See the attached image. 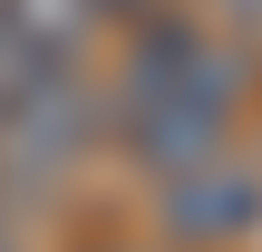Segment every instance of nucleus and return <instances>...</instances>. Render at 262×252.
<instances>
[{
	"label": "nucleus",
	"mask_w": 262,
	"mask_h": 252,
	"mask_svg": "<svg viewBox=\"0 0 262 252\" xmlns=\"http://www.w3.org/2000/svg\"><path fill=\"white\" fill-rule=\"evenodd\" d=\"M97 0H0V78L29 87L49 68H78V49L97 39Z\"/></svg>",
	"instance_id": "7ed1b4c3"
},
{
	"label": "nucleus",
	"mask_w": 262,
	"mask_h": 252,
	"mask_svg": "<svg viewBox=\"0 0 262 252\" xmlns=\"http://www.w3.org/2000/svg\"><path fill=\"white\" fill-rule=\"evenodd\" d=\"M156 223H165V243H175V252H214V243L262 233V165L224 146V155L165 175V185H156Z\"/></svg>",
	"instance_id": "f03ea898"
},
{
	"label": "nucleus",
	"mask_w": 262,
	"mask_h": 252,
	"mask_svg": "<svg viewBox=\"0 0 262 252\" xmlns=\"http://www.w3.org/2000/svg\"><path fill=\"white\" fill-rule=\"evenodd\" d=\"M88 252H136V243H88Z\"/></svg>",
	"instance_id": "0eeeda50"
},
{
	"label": "nucleus",
	"mask_w": 262,
	"mask_h": 252,
	"mask_svg": "<svg viewBox=\"0 0 262 252\" xmlns=\"http://www.w3.org/2000/svg\"><path fill=\"white\" fill-rule=\"evenodd\" d=\"M204 10H214L233 39H253V29H262V0H204Z\"/></svg>",
	"instance_id": "20e7f679"
},
{
	"label": "nucleus",
	"mask_w": 262,
	"mask_h": 252,
	"mask_svg": "<svg viewBox=\"0 0 262 252\" xmlns=\"http://www.w3.org/2000/svg\"><path fill=\"white\" fill-rule=\"evenodd\" d=\"M107 19H146V10H165V0H97Z\"/></svg>",
	"instance_id": "39448f33"
},
{
	"label": "nucleus",
	"mask_w": 262,
	"mask_h": 252,
	"mask_svg": "<svg viewBox=\"0 0 262 252\" xmlns=\"http://www.w3.org/2000/svg\"><path fill=\"white\" fill-rule=\"evenodd\" d=\"M0 252H19V233H10V223H0Z\"/></svg>",
	"instance_id": "423d86ee"
},
{
	"label": "nucleus",
	"mask_w": 262,
	"mask_h": 252,
	"mask_svg": "<svg viewBox=\"0 0 262 252\" xmlns=\"http://www.w3.org/2000/svg\"><path fill=\"white\" fill-rule=\"evenodd\" d=\"M0 117H10V78H0Z\"/></svg>",
	"instance_id": "6e6552de"
},
{
	"label": "nucleus",
	"mask_w": 262,
	"mask_h": 252,
	"mask_svg": "<svg viewBox=\"0 0 262 252\" xmlns=\"http://www.w3.org/2000/svg\"><path fill=\"white\" fill-rule=\"evenodd\" d=\"M243 107H253V49L224 39L204 10H146L117 58V87H107V136L126 165H146L165 185V175L224 155Z\"/></svg>",
	"instance_id": "f257e3e1"
}]
</instances>
